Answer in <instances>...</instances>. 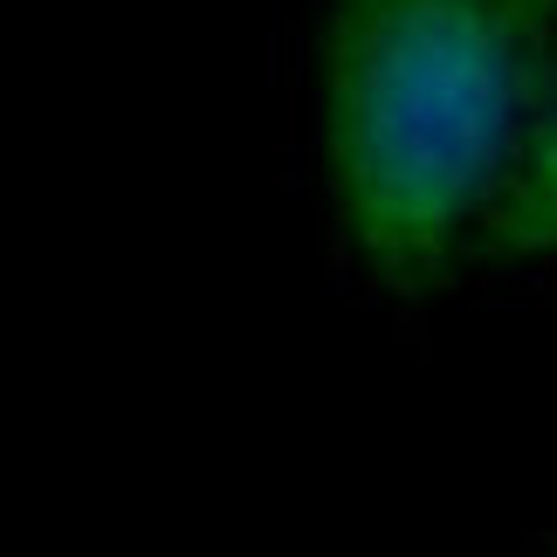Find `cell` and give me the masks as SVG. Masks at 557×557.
Here are the masks:
<instances>
[{
	"label": "cell",
	"mask_w": 557,
	"mask_h": 557,
	"mask_svg": "<svg viewBox=\"0 0 557 557\" xmlns=\"http://www.w3.org/2000/svg\"><path fill=\"white\" fill-rule=\"evenodd\" d=\"M557 0H331L324 152L345 242L393 296L482 227L544 83Z\"/></svg>",
	"instance_id": "1"
},
{
	"label": "cell",
	"mask_w": 557,
	"mask_h": 557,
	"mask_svg": "<svg viewBox=\"0 0 557 557\" xmlns=\"http://www.w3.org/2000/svg\"><path fill=\"white\" fill-rule=\"evenodd\" d=\"M475 248L488 262H523V255H557V103L523 138L517 165L503 173L496 200H488Z\"/></svg>",
	"instance_id": "2"
}]
</instances>
